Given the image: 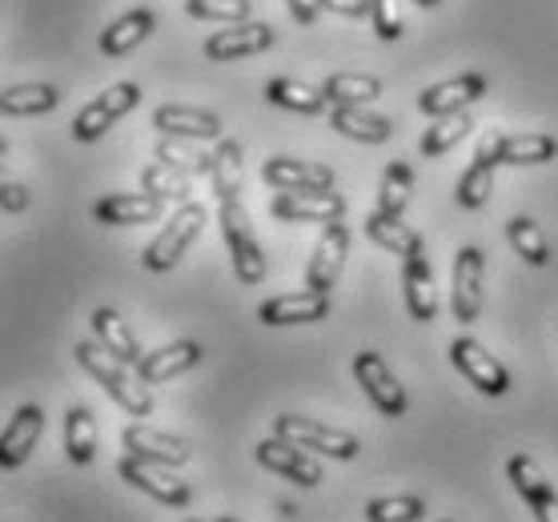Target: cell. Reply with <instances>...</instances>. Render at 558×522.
<instances>
[{
	"mask_svg": "<svg viewBox=\"0 0 558 522\" xmlns=\"http://www.w3.org/2000/svg\"><path fill=\"white\" fill-rule=\"evenodd\" d=\"M73 354H76V362H81V366L89 369L93 378L101 383L105 394L125 410V414H133V418H149L153 394L141 386V374H129V362H121L113 350H105L97 338H93V342H76Z\"/></svg>",
	"mask_w": 558,
	"mask_h": 522,
	"instance_id": "obj_1",
	"label": "cell"
},
{
	"mask_svg": "<svg viewBox=\"0 0 558 522\" xmlns=\"http://www.w3.org/2000/svg\"><path fill=\"white\" fill-rule=\"evenodd\" d=\"M217 221H221V238L229 245V257H233V274L242 286H262L266 281V250L250 230V214H245L242 197L238 202H221L217 209Z\"/></svg>",
	"mask_w": 558,
	"mask_h": 522,
	"instance_id": "obj_2",
	"label": "cell"
},
{
	"mask_svg": "<svg viewBox=\"0 0 558 522\" xmlns=\"http://www.w3.org/2000/svg\"><path fill=\"white\" fill-rule=\"evenodd\" d=\"M274 434L290 438V442L302 446V450L326 454V459L350 462L362 454V442H357L350 430H338V426H326V422L302 418V414H278V418H274Z\"/></svg>",
	"mask_w": 558,
	"mask_h": 522,
	"instance_id": "obj_3",
	"label": "cell"
},
{
	"mask_svg": "<svg viewBox=\"0 0 558 522\" xmlns=\"http://www.w3.org/2000/svg\"><path fill=\"white\" fill-rule=\"evenodd\" d=\"M202 230H205V209L197 202H185L178 214L169 217L166 230L149 242V250L141 254L145 269H153V274H166V269H173L181 257H185V250L197 242V233H202Z\"/></svg>",
	"mask_w": 558,
	"mask_h": 522,
	"instance_id": "obj_4",
	"label": "cell"
},
{
	"mask_svg": "<svg viewBox=\"0 0 558 522\" xmlns=\"http://www.w3.org/2000/svg\"><path fill=\"white\" fill-rule=\"evenodd\" d=\"M141 105V89L133 85V81H117V85H109L105 93H97L81 113L73 117V141H101L109 129L121 121V117H129L133 109Z\"/></svg>",
	"mask_w": 558,
	"mask_h": 522,
	"instance_id": "obj_5",
	"label": "cell"
},
{
	"mask_svg": "<svg viewBox=\"0 0 558 522\" xmlns=\"http://www.w3.org/2000/svg\"><path fill=\"white\" fill-rule=\"evenodd\" d=\"M450 362H454L458 374H462L474 390H483V394L502 398L510 390V369L502 366L478 338H470V333H462V338L450 342Z\"/></svg>",
	"mask_w": 558,
	"mask_h": 522,
	"instance_id": "obj_6",
	"label": "cell"
},
{
	"mask_svg": "<svg viewBox=\"0 0 558 522\" xmlns=\"http://www.w3.org/2000/svg\"><path fill=\"white\" fill-rule=\"evenodd\" d=\"M117 474H121L129 486L145 490L149 498L166 502V507H190V486H185L178 474H173V466H161V462H149V459H137V454H125V459L117 462Z\"/></svg>",
	"mask_w": 558,
	"mask_h": 522,
	"instance_id": "obj_7",
	"label": "cell"
},
{
	"mask_svg": "<svg viewBox=\"0 0 558 522\" xmlns=\"http://www.w3.org/2000/svg\"><path fill=\"white\" fill-rule=\"evenodd\" d=\"M354 378L386 418H402L407 414V390L393 378V369L381 362V354H374V350L354 354Z\"/></svg>",
	"mask_w": 558,
	"mask_h": 522,
	"instance_id": "obj_8",
	"label": "cell"
},
{
	"mask_svg": "<svg viewBox=\"0 0 558 522\" xmlns=\"http://www.w3.org/2000/svg\"><path fill=\"white\" fill-rule=\"evenodd\" d=\"M483 278H486V257L478 245H462L454 254V286H450V309L462 326L478 318L483 309Z\"/></svg>",
	"mask_w": 558,
	"mask_h": 522,
	"instance_id": "obj_9",
	"label": "cell"
},
{
	"mask_svg": "<svg viewBox=\"0 0 558 522\" xmlns=\"http://www.w3.org/2000/svg\"><path fill=\"white\" fill-rule=\"evenodd\" d=\"M507 478L514 483V490H519L522 502L534 510V519H538V522H558V490H555V483L546 478L543 466L531 459V454H510Z\"/></svg>",
	"mask_w": 558,
	"mask_h": 522,
	"instance_id": "obj_10",
	"label": "cell"
},
{
	"mask_svg": "<svg viewBox=\"0 0 558 522\" xmlns=\"http://www.w3.org/2000/svg\"><path fill=\"white\" fill-rule=\"evenodd\" d=\"M262 181L278 193H330L333 169L322 161H298V157H269L262 166Z\"/></svg>",
	"mask_w": 558,
	"mask_h": 522,
	"instance_id": "obj_11",
	"label": "cell"
},
{
	"mask_svg": "<svg viewBox=\"0 0 558 522\" xmlns=\"http://www.w3.org/2000/svg\"><path fill=\"white\" fill-rule=\"evenodd\" d=\"M262 326H310V321L330 318V293L322 290H298V293H278L257 306Z\"/></svg>",
	"mask_w": 558,
	"mask_h": 522,
	"instance_id": "obj_12",
	"label": "cell"
},
{
	"mask_svg": "<svg viewBox=\"0 0 558 522\" xmlns=\"http://www.w3.org/2000/svg\"><path fill=\"white\" fill-rule=\"evenodd\" d=\"M490 93V81L483 73H462V77L438 81L430 89H422L418 109L426 117H450V113H466L470 105H478Z\"/></svg>",
	"mask_w": 558,
	"mask_h": 522,
	"instance_id": "obj_13",
	"label": "cell"
},
{
	"mask_svg": "<svg viewBox=\"0 0 558 522\" xmlns=\"http://www.w3.org/2000/svg\"><path fill=\"white\" fill-rule=\"evenodd\" d=\"M345 254H350V230H345L342 221H330V226L322 230V238H317L310 266H305V286L330 293L333 286H338V278H342Z\"/></svg>",
	"mask_w": 558,
	"mask_h": 522,
	"instance_id": "obj_14",
	"label": "cell"
},
{
	"mask_svg": "<svg viewBox=\"0 0 558 522\" xmlns=\"http://www.w3.org/2000/svg\"><path fill=\"white\" fill-rule=\"evenodd\" d=\"M345 197L342 193H278L269 202V214L278 221H310V226H330L345 217Z\"/></svg>",
	"mask_w": 558,
	"mask_h": 522,
	"instance_id": "obj_15",
	"label": "cell"
},
{
	"mask_svg": "<svg viewBox=\"0 0 558 522\" xmlns=\"http://www.w3.org/2000/svg\"><path fill=\"white\" fill-rule=\"evenodd\" d=\"M257 462H262L266 471L281 474V478H290V483H298V486H322V466L310 459V450L293 446L290 438H281V434L257 442Z\"/></svg>",
	"mask_w": 558,
	"mask_h": 522,
	"instance_id": "obj_16",
	"label": "cell"
},
{
	"mask_svg": "<svg viewBox=\"0 0 558 522\" xmlns=\"http://www.w3.org/2000/svg\"><path fill=\"white\" fill-rule=\"evenodd\" d=\"M274 25H262V21H242V25H229L226 33H214L205 40V61H238V57H257V52L274 49Z\"/></svg>",
	"mask_w": 558,
	"mask_h": 522,
	"instance_id": "obj_17",
	"label": "cell"
},
{
	"mask_svg": "<svg viewBox=\"0 0 558 522\" xmlns=\"http://www.w3.org/2000/svg\"><path fill=\"white\" fill-rule=\"evenodd\" d=\"M498 166H502V161H498V137L490 133V137H483V145L474 149L466 173H462V181H458V190H454V197H458L462 209H483V205L490 202Z\"/></svg>",
	"mask_w": 558,
	"mask_h": 522,
	"instance_id": "obj_18",
	"label": "cell"
},
{
	"mask_svg": "<svg viewBox=\"0 0 558 522\" xmlns=\"http://www.w3.org/2000/svg\"><path fill=\"white\" fill-rule=\"evenodd\" d=\"M402 290H407V309L414 321H434L438 318V290H434V266L426 257V245H418L414 254H407L402 266Z\"/></svg>",
	"mask_w": 558,
	"mask_h": 522,
	"instance_id": "obj_19",
	"label": "cell"
},
{
	"mask_svg": "<svg viewBox=\"0 0 558 522\" xmlns=\"http://www.w3.org/2000/svg\"><path fill=\"white\" fill-rule=\"evenodd\" d=\"M166 214V202L161 197H153V193H109L101 202L93 205V217L101 221V226H145V221H157V217Z\"/></svg>",
	"mask_w": 558,
	"mask_h": 522,
	"instance_id": "obj_20",
	"label": "cell"
},
{
	"mask_svg": "<svg viewBox=\"0 0 558 522\" xmlns=\"http://www.w3.org/2000/svg\"><path fill=\"white\" fill-rule=\"evenodd\" d=\"M153 129H161V137L221 141V117L193 109V105H161V109H153Z\"/></svg>",
	"mask_w": 558,
	"mask_h": 522,
	"instance_id": "obj_21",
	"label": "cell"
},
{
	"mask_svg": "<svg viewBox=\"0 0 558 522\" xmlns=\"http://www.w3.org/2000/svg\"><path fill=\"white\" fill-rule=\"evenodd\" d=\"M125 450L129 454H137V459H149V462H161V466H185L193 459V450L185 438H173L166 430H153L145 422H133L125 426Z\"/></svg>",
	"mask_w": 558,
	"mask_h": 522,
	"instance_id": "obj_22",
	"label": "cell"
},
{
	"mask_svg": "<svg viewBox=\"0 0 558 522\" xmlns=\"http://www.w3.org/2000/svg\"><path fill=\"white\" fill-rule=\"evenodd\" d=\"M40 430H45V410L40 406H21L4 426V438H0V466L4 471H16L21 462L37 450Z\"/></svg>",
	"mask_w": 558,
	"mask_h": 522,
	"instance_id": "obj_23",
	"label": "cell"
},
{
	"mask_svg": "<svg viewBox=\"0 0 558 522\" xmlns=\"http://www.w3.org/2000/svg\"><path fill=\"white\" fill-rule=\"evenodd\" d=\"M205 357V350L197 342H190V338H181V342L173 345H161V350H153V354L141 357V383L153 386V383H166V378H178V374H185V369H193L197 362Z\"/></svg>",
	"mask_w": 558,
	"mask_h": 522,
	"instance_id": "obj_24",
	"label": "cell"
},
{
	"mask_svg": "<svg viewBox=\"0 0 558 522\" xmlns=\"http://www.w3.org/2000/svg\"><path fill=\"white\" fill-rule=\"evenodd\" d=\"M330 129H338V133L350 141H362V145H381V141L393 137L390 117L369 113L366 105H333Z\"/></svg>",
	"mask_w": 558,
	"mask_h": 522,
	"instance_id": "obj_25",
	"label": "cell"
},
{
	"mask_svg": "<svg viewBox=\"0 0 558 522\" xmlns=\"http://www.w3.org/2000/svg\"><path fill=\"white\" fill-rule=\"evenodd\" d=\"M153 28H157V16L149 9H133V13L117 16L113 25L101 33V52L105 57H125L141 45V40L153 37Z\"/></svg>",
	"mask_w": 558,
	"mask_h": 522,
	"instance_id": "obj_26",
	"label": "cell"
},
{
	"mask_svg": "<svg viewBox=\"0 0 558 522\" xmlns=\"http://www.w3.org/2000/svg\"><path fill=\"white\" fill-rule=\"evenodd\" d=\"M558 157V141L546 133H502L498 137V161L502 166H546Z\"/></svg>",
	"mask_w": 558,
	"mask_h": 522,
	"instance_id": "obj_27",
	"label": "cell"
},
{
	"mask_svg": "<svg viewBox=\"0 0 558 522\" xmlns=\"http://www.w3.org/2000/svg\"><path fill=\"white\" fill-rule=\"evenodd\" d=\"M266 101L278 105V109H290V113H302V117H317L330 109L326 93L314 89V85H305V81H293V77L266 81Z\"/></svg>",
	"mask_w": 558,
	"mask_h": 522,
	"instance_id": "obj_28",
	"label": "cell"
},
{
	"mask_svg": "<svg viewBox=\"0 0 558 522\" xmlns=\"http://www.w3.org/2000/svg\"><path fill=\"white\" fill-rule=\"evenodd\" d=\"M61 105V89L57 85H40V81H25V85H9L0 93V113L4 117H37L49 113Z\"/></svg>",
	"mask_w": 558,
	"mask_h": 522,
	"instance_id": "obj_29",
	"label": "cell"
},
{
	"mask_svg": "<svg viewBox=\"0 0 558 522\" xmlns=\"http://www.w3.org/2000/svg\"><path fill=\"white\" fill-rule=\"evenodd\" d=\"M93 333H97V342L105 345V350H113L121 362H129V366L137 369L141 366V342L133 338V330L125 326V318L117 314V309L101 306L97 314H93Z\"/></svg>",
	"mask_w": 558,
	"mask_h": 522,
	"instance_id": "obj_30",
	"label": "cell"
},
{
	"mask_svg": "<svg viewBox=\"0 0 558 522\" xmlns=\"http://www.w3.org/2000/svg\"><path fill=\"white\" fill-rule=\"evenodd\" d=\"M366 238H369V242H378L381 250L398 254V257L414 254V250L422 245L418 233L402 221V214H386V209H374V214L366 217Z\"/></svg>",
	"mask_w": 558,
	"mask_h": 522,
	"instance_id": "obj_31",
	"label": "cell"
},
{
	"mask_svg": "<svg viewBox=\"0 0 558 522\" xmlns=\"http://www.w3.org/2000/svg\"><path fill=\"white\" fill-rule=\"evenodd\" d=\"M64 454L73 466H89L97 454V422L89 406H69L64 414Z\"/></svg>",
	"mask_w": 558,
	"mask_h": 522,
	"instance_id": "obj_32",
	"label": "cell"
},
{
	"mask_svg": "<svg viewBox=\"0 0 558 522\" xmlns=\"http://www.w3.org/2000/svg\"><path fill=\"white\" fill-rule=\"evenodd\" d=\"M209 185H214L217 202H238L242 197V145L238 141H217Z\"/></svg>",
	"mask_w": 558,
	"mask_h": 522,
	"instance_id": "obj_33",
	"label": "cell"
},
{
	"mask_svg": "<svg viewBox=\"0 0 558 522\" xmlns=\"http://www.w3.org/2000/svg\"><path fill=\"white\" fill-rule=\"evenodd\" d=\"M157 161L178 166L181 173H193V178H209L214 173V154H205L202 141L190 137H161L157 141Z\"/></svg>",
	"mask_w": 558,
	"mask_h": 522,
	"instance_id": "obj_34",
	"label": "cell"
},
{
	"mask_svg": "<svg viewBox=\"0 0 558 522\" xmlns=\"http://www.w3.org/2000/svg\"><path fill=\"white\" fill-rule=\"evenodd\" d=\"M322 93H326L330 109L333 105H369L381 97V81L366 77V73H330L322 81Z\"/></svg>",
	"mask_w": 558,
	"mask_h": 522,
	"instance_id": "obj_35",
	"label": "cell"
},
{
	"mask_svg": "<svg viewBox=\"0 0 558 522\" xmlns=\"http://www.w3.org/2000/svg\"><path fill=\"white\" fill-rule=\"evenodd\" d=\"M470 129H474V121H470V113H450V117H434V125L422 133L418 141V154L422 157H442L450 154L458 141L470 137Z\"/></svg>",
	"mask_w": 558,
	"mask_h": 522,
	"instance_id": "obj_36",
	"label": "cell"
},
{
	"mask_svg": "<svg viewBox=\"0 0 558 522\" xmlns=\"http://www.w3.org/2000/svg\"><path fill=\"white\" fill-rule=\"evenodd\" d=\"M141 190L161 197V202H190V173H181L178 166H166V161H149L141 169Z\"/></svg>",
	"mask_w": 558,
	"mask_h": 522,
	"instance_id": "obj_37",
	"label": "cell"
},
{
	"mask_svg": "<svg viewBox=\"0 0 558 522\" xmlns=\"http://www.w3.org/2000/svg\"><path fill=\"white\" fill-rule=\"evenodd\" d=\"M410 193H414V169L407 161H390L386 173H381V185H378V209L386 214H402L410 205Z\"/></svg>",
	"mask_w": 558,
	"mask_h": 522,
	"instance_id": "obj_38",
	"label": "cell"
},
{
	"mask_svg": "<svg viewBox=\"0 0 558 522\" xmlns=\"http://www.w3.org/2000/svg\"><path fill=\"white\" fill-rule=\"evenodd\" d=\"M507 238H510V245H514V254L526 257L531 266L543 269L546 262H550V245H546L543 230L534 226L531 217H510V221H507Z\"/></svg>",
	"mask_w": 558,
	"mask_h": 522,
	"instance_id": "obj_39",
	"label": "cell"
},
{
	"mask_svg": "<svg viewBox=\"0 0 558 522\" xmlns=\"http://www.w3.org/2000/svg\"><path fill=\"white\" fill-rule=\"evenodd\" d=\"M422 519H426V502L418 495L374 498L366 507V522H422Z\"/></svg>",
	"mask_w": 558,
	"mask_h": 522,
	"instance_id": "obj_40",
	"label": "cell"
},
{
	"mask_svg": "<svg viewBox=\"0 0 558 522\" xmlns=\"http://www.w3.org/2000/svg\"><path fill=\"white\" fill-rule=\"evenodd\" d=\"M250 0H185V13L193 21H217V25H242L250 21Z\"/></svg>",
	"mask_w": 558,
	"mask_h": 522,
	"instance_id": "obj_41",
	"label": "cell"
},
{
	"mask_svg": "<svg viewBox=\"0 0 558 522\" xmlns=\"http://www.w3.org/2000/svg\"><path fill=\"white\" fill-rule=\"evenodd\" d=\"M369 25H374L378 40H402V9H398V0H374L369 4Z\"/></svg>",
	"mask_w": 558,
	"mask_h": 522,
	"instance_id": "obj_42",
	"label": "cell"
},
{
	"mask_svg": "<svg viewBox=\"0 0 558 522\" xmlns=\"http://www.w3.org/2000/svg\"><path fill=\"white\" fill-rule=\"evenodd\" d=\"M0 209H4V214H25L28 209V190L21 181H4V185H0Z\"/></svg>",
	"mask_w": 558,
	"mask_h": 522,
	"instance_id": "obj_43",
	"label": "cell"
},
{
	"mask_svg": "<svg viewBox=\"0 0 558 522\" xmlns=\"http://www.w3.org/2000/svg\"><path fill=\"white\" fill-rule=\"evenodd\" d=\"M286 4H290V16L298 21V25H314L317 16L326 13L322 0H286Z\"/></svg>",
	"mask_w": 558,
	"mask_h": 522,
	"instance_id": "obj_44",
	"label": "cell"
},
{
	"mask_svg": "<svg viewBox=\"0 0 558 522\" xmlns=\"http://www.w3.org/2000/svg\"><path fill=\"white\" fill-rule=\"evenodd\" d=\"M322 4H326V13H338V16H369L374 0H322Z\"/></svg>",
	"mask_w": 558,
	"mask_h": 522,
	"instance_id": "obj_45",
	"label": "cell"
},
{
	"mask_svg": "<svg viewBox=\"0 0 558 522\" xmlns=\"http://www.w3.org/2000/svg\"><path fill=\"white\" fill-rule=\"evenodd\" d=\"M418 9H434V4H442V0H414Z\"/></svg>",
	"mask_w": 558,
	"mask_h": 522,
	"instance_id": "obj_46",
	"label": "cell"
},
{
	"mask_svg": "<svg viewBox=\"0 0 558 522\" xmlns=\"http://www.w3.org/2000/svg\"><path fill=\"white\" fill-rule=\"evenodd\" d=\"M217 522H242V519H233V514H221V519H217Z\"/></svg>",
	"mask_w": 558,
	"mask_h": 522,
	"instance_id": "obj_47",
	"label": "cell"
},
{
	"mask_svg": "<svg viewBox=\"0 0 558 522\" xmlns=\"http://www.w3.org/2000/svg\"><path fill=\"white\" fill-rule=\"evenodd\" d=\"M438 522H450V519H438Z\"/></svg>",
	"mask_w": 558,
	"mask_h": 522,
	"instance_id": "obj_48",
	"label": "cell"
},
{
	"mask_svg": "<svg viewBox=\"0 0 558 522\" xmlns=\"http://www.w3.org/2000/svg\"><path fill=\"white\" fill-rule=\"evenodd\" d=\"M190 522H197V519H190Z\"/></svg>",
	"mask_w": 558,
	"mask_h": 522,
	"instance_id": "obj_49",
	"label": "cell"
}]
</instances>
